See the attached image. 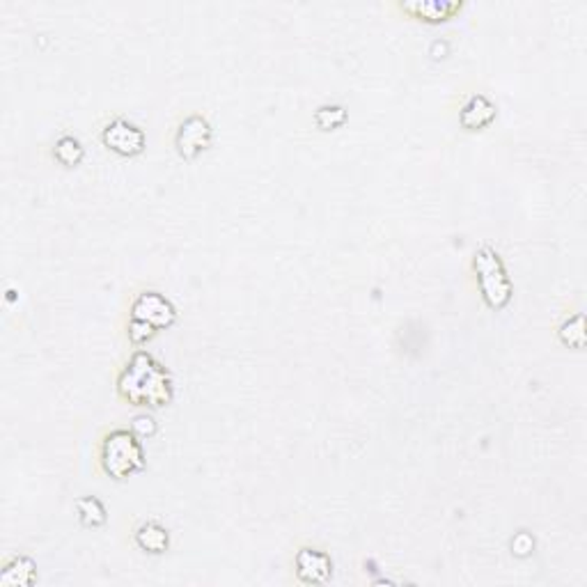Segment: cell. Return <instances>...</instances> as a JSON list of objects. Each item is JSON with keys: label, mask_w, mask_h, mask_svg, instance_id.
<instances>
[{"label": "cell", "mask_w": 587, "mask_h": 587, "mask_svg": "<svg viewBox=\"0 0 587 587\" xmlns=\"http://www.w3.org/2000/svg\"><path fill=\"white\" fill-rule=\"evenodd\" d=\"M131 316L147 322L156 331H166V328H170L177 322V310L161 291L147 289L133 298V303H131Z\"/></svg>", "instance_id": "cell-6"}, {"label": "cell", "mask_w": 587, "mask_h": 587, "mask_svg": "<svg viewBox=\"0 0 587 587\" xmlns=\"http://www.w3.org/2000/svg\"><path fill=\"white\" fill-rule=\"evenodd\" d=\"M214 141V129L205 115H188L175 133V150L186 161H196L202 151H206Z\"/></svg>", "instance_id": "cell-4"}, {"label": "cell", "mask_w": 587, "mask_h": 587, "mask_svg": "<svg viewBox=\"0 0 587 587\" xmlns=\"http://www.w3.org/2000/svg\"><path fill=\"white\" fill-rule=\"evenodd\" d=\"M156 335V328L150 326L147 322H141V319H133L131 316L129 324H126V337H129L131 344H145L151 337Z\"/></svg>", "instance_id": "cell-16"}, {"label": "cell", "mask_w": 587, "mask_h": 587, "mask_svg": "<svg viewBox=\"0 0 587 587\" xmlns=\"http://www.w3.org/2000/svg\"><path fill=\"white\" fill-rule=\"evenodd\" d=\"M557 335H560V342H563L564 346H569V349H585L587 333H585V316H582V312H576L573 316L564 319L560 331H557Z\"/></svg>", "instance_id": "cell-14"}, {"label": "cell", "mask_w": 587, "mask_h": 587, "mask_svg": "<svg viewBox=\"0 0 587 587\" xmlns=\"http://www.w3.org/2000/svg\"><path fill=\"white\" fill-rule=\"evenodd\" d=\"M496 104H493L489 96L472 95L471 99L463 104L462 113H459V122H462V126L466 131H482L496 120Z\"/></svg>", "instance_id": "cell-9"}, {"label": "cell", "mask_w": 587, "mask_h": 587, "mask_svg": "<svg viewBox=\"0 0 587 587\" xmlns=\"http://www.w3.org/2000/svg\"><path fill=\"white\" fill-rule=\"evenodd\" d=\"M294 567H297L298 581L306 582V585H322V582L331 581L333 576L331 555L319 551V548L303 546L294 557Z\"/></svg>", "instance_id": "cell-7"}, {"label": "cell", "mask_w": 587, "mask_h": 587, "mask_svg": "<svg viewBox=\"0 0 587 587\" xmlns=\"http://www.w3.org/2000/svg\"><path fill=\"white\" fill-rule=\"evenodd\" d=\"M346 120H349V113L340 104H324L315 111V124L316 129L322 131L340 129V126L346 124Z\"/></svg>", "instance_id": "cell-15"}, {"label": "cell", "mask_w": 587, "mask_h": 587, "mask_svg": "<svg viewBox=\"0 0 587 587\" xmlns=\"http://www.w3.org/2000/svg\"><path fill=\"white\" fill-rule=\"evenodd\" d=\"M101 142L111 151H115V154L131 159V156H138L145 151L147 138L145 131L138 124L124 120V117H115L101 131Z\"/></svg>", "instance_id": "cell-5"}, {"label": "cell", "mask_w": 587, "mask_h": 587, "mask_svg": "<svg viewBox=\"0 0 587 587\" xmlns=\"http://www.w3.org/2000/svg\"><path fill=\"white\" fill-rule=\"evenodd\" d=\"M131 429L136 432L138 438H151L156 434V420L151 416H147V413H141V416L133 417Z\"/></svg>", "instance_id": "cell-18"}, {"label": "cell", "mask_w": 587, "mask_h": 587, "mask_svg": "<svg viewBox=\"0 0 587 587\" xmlns=\"http://www.w3.org/2000/svg\"><path fill=\"white\" fill-rule=\"evenodd\" d=\"M99 463L113 480H126L145 468V450L133 429H113L104 436L99 447Z\"/></svg>", "instance_id": "cell-2"}, {"label": "cell", "mask_w": 587, "mask_h": 587, "mask_svg": "<svg viewBox=\"0 0 587 587\" xmlns=\"http://www.w3.org/2000/svg\"><path fill=\"white\" fill-rule=\"evenodd\" d=\"M83 156H86V147H83V142L78 141V138L71 136V133L60 136L56 141V145H53V159L65 168L78 166V163L83 161Z\"/></svg>", "instance_id": "cell-13"}, {"label": "cell", "mask_w": 587, "mask_h": 587, "mask_svg": "<svg viewBox=\"0 0 587 587\" xmlns=\"http://www.w3.org/2000/svg\"><path fill=\"white\" fill-rule=\"evenodd\" d=\"M397 7L411 19L436 25L454 19L463 10V3L459 0H413V3H399Z\"/></svg>", "instance_id": "cell-8"}, {"label": "cell", "mask_w": 587, "mask_h": 587, "mask_svg": "<svg viewBox=\"0 0 587 587\" xmlns=\"http://www.w3.org/2000/svg\"><path fill=\"white\" fill-rule=\"evenodd\" d=\"M509 546H512V553L517 557H530L532 551H535V537L527 530H518L509 542Z\"/></svg>", "instance_id": "cell-17"}, {"label": "cell", "mask_w": 587, "mask_h": 587, "mask_svg": "<svg viewBox=\"0 0 587 587\" xmlns=\"http://www.w3.org/2000/svg\"><path fill=\"white\" fill-rule=\"evenodd\" d=\"M133 539H136V546L150 555H161L170 546V532L159 521L141 523L133 532Z\"/></svg>", "instance_id": "cell-11"}, {"label": "cell", "mask_w": 587, "mask_h": 587, "mask_svg": "<svg viewBox=\"0 0 587 587\" xmlns=\"http://www.w3.org/2000/svg\"><path fill=\"white\" fill-rule=\"evenodd\" d=\"M76 517H78L83 527H101L108 521V512H105L104 502L96 496L78 498L76 500Z\"/></svg>", "instance_id": "cell-12"}, {"label": "cell", "mask_w": 587, "mask_h": 587, "mask_svg": "<svg viewBox=\"0 0 587 587\" xmlns=\"http://www.w3.org/2000/svg\"><path fill=\"white\" fill-rule=\"evenodd\" d=\"M472 271H475L480 294L491 310H502L512 301V280L507 276L500 255L491 246L477 248L472 255Z\"/></svg>", "instance_id": "cell-3"}, {"label": "cell", "mask_w": 587, "mask_h": 587, "mask_svg": "<svg viewBox=\"0 0 587 587\" xmlns=\"http://www.w3.org/2000/svg\"><path fill=\"white\" fill-rule=\"evenodd\" d=\"M37 581V564L28 555H14L0 572V587H31Z\"/></svg>", "instance_id": "cell-10"}, {"label": "cell", "mask_w": 587, "mask_h": 587, "mask_svg": "<svg viewBox=\"0 0 587 587\" xmlns=\"http://www.w3.org/2000/svg\"><path fill=\"white\" fill-rule=\"evenodd\" d=\"M117 392L133 407L161 408L172 402V374L150 352L138 349L117 377Z\"/></svg>", "instance_id": "cell-1"}]
</instances>
